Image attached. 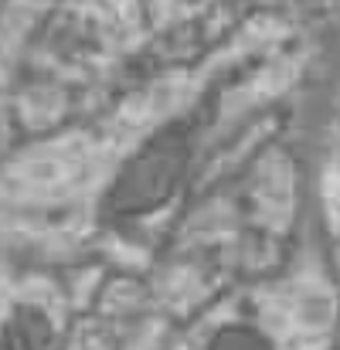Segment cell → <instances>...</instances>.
<instances>
[{
  "mask_svg": "<svg viewBox=\"0 0 340 350\" xmlns=\"http://www.w3.org/2000/svg\"><path fill=\"white\" fill-rule=\"evenodd\" d=\"M191 163V143H187V129L174 126L157 133L116 177L109 187V211L113 218H140L150 215L157 208H164L177 187L184 184Z\"/></svg>",
  "mask_w": 340,
  "mask_h": 350,
  "instance_id": "1",
  "label": "cell"
},
{
  "mask_svg": "<svg viewBox=\"0 0 340 350\" xmlns=\"http://www.w3.org/2000/svg\"><path fill=\"white\" fill-rule=\"evenodd\" d=\"M7 350H48V323L34 310H21L7 327Z\"/></svg>",
  "mask_w": 340,
  "mask_h": 350,
  "instance_id": "2",
  "label": "cell"
},
{
  "mask_svg": "<svg viewBox=\"0 0 340 350\" xmlns=\"http://www.w3.org/2000/svg\"><path fill=\"white\" fill-rule=\"evenodd\" d=\"M208 350H272V347H269V340L259 330H252L245 323H231V327H222L211 337Z\"/></svg>",
  "mask_w": 340,
  "mask_h": 350,
  "instance_id": "3",
  "label": "cell"
}]
</instances>
